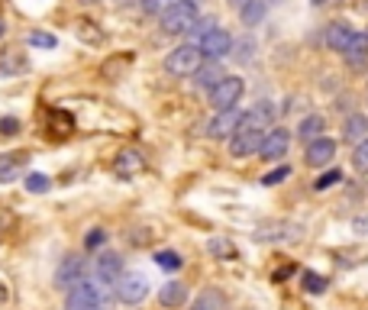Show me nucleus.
Segmentation results:
<instances>
[{
    "label": "nucleus",
    "instance_id": "1",
    "mask_svg": "<svg viewBox=\"0 0 368 310\" xmlns=\"http://www.w3.org/2000/svg\"><path fill=\"white\" fill-rule=\"evenodd\" d=\"M274 113H278V110H274L272 101L255 103L249 113H243V120H239L236 132L229 136V152H233L236 159H245V155H252V152L262 149L265 136L272 132Z\"/></svg>",
    "mask_w": 368,
    "mask_h": 310
},
{
    "label": "nucleus",
    "instance_id": "2",
    "mask_svg": "<svg viewBox=\"0 0 368 310\" xmlns=\"http://www.w3.org/2000/svg\"><path fill=\"white\" fill-rule=\"evenodd\" d=\"M107 301H110V294H107V284L100 282H81L75 284L71 291H68V301H65V310H107Z\"/></svg>",
    "mask_w": 368,
    "mask_h": 310
},
{
    "label": "nucleus",
    "instance_id": "3",
    "mask_svg": "<svg viewBox=\"0 0 368 310\" xmlns=\"http://www.w3.org/2000/svg\"><path fill=\"white\" fill-rule=\"evenodd\" d=\"M198 3L200 0H175L165 13H161V29L168 36H184L198 23Z\"/></svg>",
    "mask_w": 368,
    "mask_h": 310
},
{
    "label": "nucleus",
    "instance_id": "4",
    "mask_svg": "<svg viewBox=\"0 0 368 310\" xmlns=\"http://www.w3.org/2000/svg\"><path fill=\"white\" fill-rule=\"evenodd\" d=\"M204 68V52L198 46H178L165 55V71L175 78H191Z\"/></svg>",
    "mask_w": 368,
    "mask_h": 310
},
{
    "label": "nucleus",
    "instance_id": "5",
    "mask_svg": "<svg viewBox=\"0 0 368 310\" xmlns=\"http://www.w3.org/2000/svg\"><path fill=\"white\" fill-rule=\"evenodd\" d=\"M243 91H245L243 78L227 75L213 91H210V103H213L217 110H233V107L239 103V97H243Z\"/></svg>",
    "mask_w": 368,
    "mask_h": 310
},
{
    "label": "nucleus",
    "instance_id": "6",
    "mask_svg": "<svg viewBox=\"0 0 368 310\" xmlns=\"http://www.w3.org/2000/svg\"><path fill=\"white\" fill-rule=\"evenodd\" d=\"M149 294V278L142 272H123V278L116 282V298L123 304H139Z\"/></svg>",
    "mask_w": 368,
    "mask_h": 310
},
{
    "label": "nucleus",
    "instance_id": "7",
    "mask_svg": "<svg viewBox=\"0 0 368 310\" xmlns=\"http://www.w3.org/2000/svg\"><path fill=\"white\" fill-rule=\"evenodd\" d=\"M198 49L204 52V58H207V62H220V58H223L229 49H233V36H229L227 29H220V26H217L207 39H204V42H200Z\"/></svg>",
    "mask_w": 368,
    "mask_h": 310
},
{
    "label": "nucleus",
    "instance_id": "8",
    "mask_svg": "<svg viewBox=\"0 0 368 310\" xmlns=\"http://www.w3.org/2000/svg\"><path fill=\"white\" fill-rule=\"evenodd\" d=\"M85 282V262L81 259H75V255H68L65 262L58 265L55 272V288H62V291H71L75 284Z\"/></svg>",
    "mask_w": 368,
    "mask_h": 310
},
{
    "label": "nucleus",
    "instance_id": "9",
    "mask_svg": "<svg viewBox=\"0 0 368 310\" xmlns=\"http://www.w3.org/2000/svg\"><path fill=\"white\" fill-rule=\"evenodd\" d=\"M288 146H291V132L278 126V130H272L268 136H265L259 155H262V159H268V162H278L281 155H288Z\"/></svg>",
    "mask_w": 368,
    "mask_h": 310
},
{
    "label": "nucleus",
    "instance_id": "10",
    "mask_svg": "<svg viewBox=\"0 0 368 310\" xmlns=\"http://www.w3.org/2000/svg\"><path fill=\"white\" fill-rule=\"evenodd\" d=\"M333 155H336V142L330 136H320V139H313L307 146V165L310 169H323V165H330Z\"/></svg>",
    "mask_w": 368,
    "mask_h": 310
},
{
    "label": "nucleus",
    "instance_id": "11",
    "mask_svg": "<svg viewBox=\"0 0 368 310\" xmlns=\"http://www.w3.org/2000/svg\"><path fill=\"white\" fill-rule=\"evenodd\" d=\"M97 282H104V284H116L123 278V259L116 252H104V255H97Z\"/></svg>",
    "mask_w": 368,
    "mask_h": 310
},
{
    "label": "nucleus",
    "instance_id": "12",
    "mask_svg": "<svg viewBox=\"0 0 368 310\" xmlns=\"http://www.w3.org/2000/svg\"><path fill=\"white\" fill-rule=\"evenodd\" d=\"M239 120H243V113H239L236 107H233V110H220V113H217V120L210 123V130H207V132L213 136V139H229V136L236 132Z\"/></svg>",
    "mask_w": 368,
    "mask_h": 310
},
{
    "label": "nucleus",
    "instance_id": "13",
    "mask_svg": "<svg viewBox=\"0 0 368 310\" xmlns=\"http://www.w3.org/2000/svg\"><path fill=\"white\" fill-rule=\"evenodd\" d=\"M142 169H146V159H142L136 149H123L120 155H116V162H114V171H116V175H123V178L139 175Z\"/></svg>",
    "mask_w": 368,
    "mask_h": 310
},
{
    "label": "nucleus",
    "instance_id": "14",
    "mask_svg": "<svg viewBox=\"0 0 368 310\" xmlns=\"http://www.w3.org/2000/svg\"><path fill=\"white\" fill-rule=\"evenodd\" d=\"M29 162L26 152H3L0 155V184H7V181H13L19 175V169Z\"/></svg>",
    "mask_w": 368,
    "mask_h": 310
},
{
    "label": "nucleus",
    "instance_id": "15",
    "mask_svg": "<svg viewBox=\"0 0 368 310\" xmlns=\"http://www.w3.org/2000/svg\"><path fill=\"white\" fill-rule=\"evenodd\" d=\"M352 39H356V29L346 26V23H333V26L326 29V46H330L333 52H346Z\"/></svg>",
    "mask_w": 368,
    "mask_h": 310
},
{
    "label": "nucleus",
    "instance_id": "16",
    "mask_svg": "<svg viewBox=\"0 0 368 310\" xmlns=\"http://www.w3.org/2000/svg\"><path fill=\"white\" fill-rule=\"evenodd\" d=\"M346 55V62H349L352 68H362L368 62V33H356V39L349 42V49L342 52Z\"/></svg>",
    "mask_w": 368,
    "mask_h": 310
},
{
    "label": "nucleus",
    "instance_id": "17",
    "mask_svg": "<svg viewBox=\"0 0 368 310\" xmlns=\"http://www.w3.org/2000/svg\"><path fill=\"white\" fill-rule=\"evenodd\" d=\"M342 139L346 142H365L368 139V117H362V113H356V117H349L346 120V126H342Z\"/></svg>",
    "mask_w": 368,
    "mask_h": 310
},
{
    "label": "nucleus",
    "instance_id": "18",
    "mask_svg": "<svg viewBox=\"0 0 368 310\" xmlns=\"http://www.w3.org/2000/svg\"><path fill=\"white\" fill-rule=\"evenodd\" d=\"M184 301H188V288H184L181 282L161 284V291H159V304H161V307H181Z\"/></svg>",
    "mask_w": 368,
    "mask_h": 310
},
{
    "label": "nucleus",
    "instance_id": "19",
    "mask_svg": "<svg viewBox=\"0 0 368 310\" xmlns=\"http://www.w3.org/2000/svg\"><path fill=\"white\" fill-rule=\"evenodd\" d=\"M323 130H326L323 117H320V113H310V117H304V120H301V126H297V136H301V139L310 146L313 139H320V136H323Z\"/></svg>",
    "mask_w": 368,
    "mask_h": 310
},
{
    "label": "nucleus",
    "instance_id": "20",
    "mask_svg": "<svg viewBox=\"0 0 368 310\" xmlns=\"http://www.w3.org/2000/svg\"><path fill=\"white\" fill-rule=\"evenodd\" d=\"M23 68H26V55L19 49H3L0 52V71L3 75H19Z\"/></svg>",
    "mask_w": 368,
    "mask_h": 310
},
{
    "label": "nucleus",
    "instance_id": "21",
    "mask_svg": "<svg viewBox=\"0 0 368 310\" xmlns=\"http://www.w3.org/2000/svg\"><path fill=\"white\" fill-rule=\"evenodd\" d=\"M75 36L85 39L87 46H100V42H104V33H100L97 23H91V19H75Z\"/></svg>",
    "mask_w": 368,
    "mask_h": 310
},
{
    "label": "nucleus",
    "instance_id": "22",
    "mask_svg": "<svg viewBox=\"0 0 368 310\" xmlns=\"http://www.w3.org/2000/svg\"><path fill=\"white\" fill-rule=\"evenodd\" d=\"M223 78H227V75L220 71L217 62H210V65H204L198 75H194V81H198V87H207V91H213V87H217Z\"/></svg>",
    "mask_w": 368,
    "mask_h": 310
},
{
    "label": "nucleus",
    "instance_id": "23",
    "mask_svg": "<svg viewBox=\"0 0 368 310\" xmlns=\"http://www.w3.org/2000/svg\"><path fill=\"white\" fill-rule=\"evenodd\" d=\"M239 19H243L245 26H259L265 19V0H249V3L239 10Z\"/></svg>",
    "mask_w": 368,
    "mask_h": 310
},
{
    "label": "nucleus",
    "instance_id": "24",
    "mask_svg": "<svg viewBox=\"0 0 368 310\" xmlns=\"http://www.w3.org/2000/svg\"><path fill=\"white\" fill-rule=\"evenodd\" d=\"M207 249H210V255H217L220 262H233L236 259V246L229 243V239H210Z\"/></svg>",
    "mask_w": 368,
    "mask_h": 310
},
{
    "label": "nucleus",
    "instance_id": "25",
    "mask_svg": "<svg viewBox=\"0 0 368 310\" xmlns=\"http://www.w3.org/2000/svg\"><path fill=\"white\" fill-rule=\"evenodd\" d=\"M213 29H217V19H213V17H204V19H198V23H194V29H191V33H188V36L194 39L191 46H200V42H204V39H207L210 33H213Z\"/></svg>",
    "mask_w": 368,
    "mask_h": 310
},
{
    "label": "nucleus",
    "instance_id": "26",
    "mask_svg": "<svg viewBox=\"0 0 368 310\" xmlns=\"http://www.w3.org/2000/svg\"><path fill=\"white\" fill-rule=\"evenodd\" d=\"M130 62H132V55H116V58H110V62H104L100 75L110 78V81H116V78H120V71H126V68H130Z\"/></svg>",
    "mask_w": 368,
    "mask_h": 310
},
{
    "label": "nucleus",
    "instance_id": "27",
    "mask_svg": "<svg viewBox=\"0 0 368 310\" xmlns=\"http://www.w3.org/2000/svg\"><path fill=\"white\" fill-rule=\"evenodd\" d=\"M304 291H310V294H323L326 291V278H320V275H313V272H304Z\"/></svg>",
    "mask_w": 368,
    "mask_h": 310
},
{
    "label": "nucleus",
    "instance_id": "28",
    "mask_svg": "<svg viewBox=\"0 0 368 310\" xmlns=\"http://www.w3.org/2000/svg\"><path fill=\"white\" fill-rule=\"evenodd\" d=\"M352 165H356V171L368 175V139L356 146V152H352Z\"/></svg>",
    "mask_w": 368,
    "mask_h": 310
},
{
    "label": "nucleus",
    "instance_id": "29",
    "mask_svg": "<svg viewBox=\"0 0 368 310\" xmlns=\"http://www.w3.org/2000/svg\"><path fill=\"white\" fill-rule=\"evenodd\" d=\"M155 262H159V268H165V272H175V268H181V255L165 249V252L155 255Z\"/></svg>",
    "mask_w": 368,
    "mask_h": 310
},
{
    "label": "nucleus",
    "instance_id": "30",
    "mask_svg": "<svg viewBox=\"0 0 368 310\" xmlns=\"http://www.w3.org/2000/svg\"><path fill=\"white\" fill-rule=\"evenodd\" d=\"M49 188H52V181H49L46 175H29V178H26V191H29V194H46Z\"/></svg>",
    "mask_w": 368,
    "mask_h": 310
},
{
    "label": "nucleus",
    "instance_id": "31",
    "mask_svg": "<svg viewBox=\"0 0 368 310\" xmlns=\"http://www.w3.org/2000/svg\"><path fill=\"white\" fill-rule=\"evenodd\" d=\"M171 3H175V0H139L142 13H149V17H155V13H165Z\"/></svg>",
    "mask_w": 368,
    "mask_h": 310
},
{
    "label": "nucleus",
    "instance_id": "32",
    "mask_svg": "<svg viewBox=\"0 0 368 310\" xmlns=\"http://www.w3.org/2000/svg\"><path fill=\"white\" fill-rule=\"evenodd\" d=\"M336 181H342V171H326V175H320V178L313 181V188L317 191H326V188H333V184H336Z\"/></svg>",
    "mask_w": 368,
    "mask_h": 310
},
{
    "label": "nucleus",
    "instance_id": "33",
    "mask_svg": "<svg viewBox=\"0 0 368 310\" xmlns=\"http://www.w3.org/2000/svg\"><path fill=\"white\" fill-rule=\"evenodd\" d=\"M29 46H36V49H55V36H52V33H33V36H29Z\"/></svg>",
    "mask_w": 368,
    "mask_h": 310
},
{
    "label": "nucleus",
    "instance_id": "34",
    "mask_svg": "<svg viewBox=\"0 0 368 310\" xmlns=\"http://www.w3.org/2000/svg\"><path fill=\"white\" fill-rule=\"evenodd\" d=\"M288 175H291V169H288V165H281L278 171H268V175L262 178V184H268V188H272V184H281V181L288 178Z\"/></svg>",
    "mask_w": 368,
    "mask_h": 310
},
{
    "label": "nucleus",
    "instance_id": "35",
    "mask_svg": "<svg viewBox=\"0 0 368 310\" xmlns=\"http://www.w3.org/2000/svg\"><path fill=\"white\" fill-rule=\"evenodd\" d=\"M104 243H107V233H104V230H91V233H87V239H85V246L91 249V252H94V249H100Z\"/></svg>",
    "mask_w": 368,
    "mask_h": 310
},
{
    "label": "nucleus",
    "instance_id": "36",
    "mask_svg": "<svg viewBox=\"0 0 368 310\" xmlns=\"http://www.w3.org/2000/svg\"><path fill=\"white\" fill-rule=\"evenodd\" d=\"M17 132H19V120H13V117L0 120V136H17Z\"/></svg>",
    "mask_w": 368,
    "mask_h": 310
},
{
    "label": "nucleus",
    "instance_id": "37",
    "mask_svg": "<svg viewBox=\"0 0 368 310\" xmlns=\"http://www.w3.org/2000/svg\"><path fill=\"white\" fill-rule=\"evenodd\" d=\"M191 310H213V307H210V298H200V301L194 304V307H191Z\"/></svg>",
    "mask_w": 368,
    "mask_h": 310
},
{
    "label": "nucleus",
    "instance_id": "38",
    "mask_svg": "<svg viewBox=\"0 0 368 310\" xmlns=\"http://www.w3.org/2000/svg\"><path fill=\"white\" fill-rule=\"evenodd\" d=\"M317 7H333V3H342V0H313Z\"/></svg>",
    "mask_w": 368,
    "mask_h": 310
},
{
    "label": "nucleus",
    "instance_id": "39",
    "mask_svg": "<svg viewBox=\"0 0 368 310\" xmlns=\"http://www.w3.org/2000/svg\"><path fill=\"white\" fill-rule=\"evenodd\" d=\"M229 3H233V7H236V10H243L245 3H249V0H229Z\"/></svg>",
    "mask_w": 368,
    "mask_h": 310
},
{
    "label": "nucleus",
    "instance_id": "40",
    "mask_svg": "<svg viewBox=\"0 0 368 310\" xmlns=\"http://www.w3.org/2000/svg\"><path fill=\"white\" fill-rule=\"evenodd\" d=\"M3 33H7V26H3V19H0V36H3Z\"/></svg>",
    "mask_w": 368,
    "mask_h": 310
},
{
    "label": "nucleus",
    "instance_id": "41",
    "mask_svg": "<svg viewBox=\"0 0 368 310\" xmlns=\"http://www.w3.org/2000/svg\"><path fill=\"white\" fill-rule=\"evenodd\" d=\"M85 3H97V0H85Z\"/></svg>",
    "mask_w": 368,
    "mask_h": 310
},
{
    "label": "nucleus",
    "instance_id": "42",
    "mask_svg": "<svg viewBox=\"0 0 368 310\" xmlns=\"http://www.w3.org/2000/svg\"><path fill=\"white\" fill-rule=\"evenodd\" d=\"M120 3H130V0H120Z\"/></svg>",
    "mask_w": 368,
    "mask_h": 310
}]
</instances>
